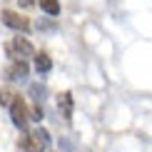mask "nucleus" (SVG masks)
<instances>
[{
    "instance_id": "nucleus-5",
    "label": "nucleus",
    "mask_w": 152,
    "mask_h": 152,
    "mask_svg": "<svg viewBox=\"0 0 152 152\" xmlns=\"http://www.w3.org/2000/svg\"><path fill=\"white\" fill-rule=\"evenodd\" d=\"M28 72H30V67H28V62L25 60H12V65L8 67V80H23V77H28Z\"/></svg>"
},
{
    "instance_id": "nucleus-8",
    "label": "nucleus",
    "mask_w": 152,
    "mask_h": 152,
    "mask_svg": "<svg viewBox=\"0 0 152 152\" xmlns=\"http://www.w3.org/2000/svg\"><path fill=\"white\" fill-rule=\"evenodd\" d=\"M30 95H33L35 105H42V100H45V87L35 82V85H30Z\"/></svg>"
},
{
    "instance_id": "nucleus-7",
    "label": "nucleus",
    "mask_w": 152,
    "mask_h": 152,
    "mask_svg": "<svg viewBox=\"0 0 152 152\" xmlns=\"http://www.w3.org/2000/svg\"><path fill=\"white\" fill-rule=\"evenodd\" d=\"M40 8H42V12H48V15H60V3L58 0H40Z\"/></svg>"
},
{
    "instance_id": "nucleus-1",
    "label": "nucleus",
    "mask_w": 152,
    "mask_h": 152,
    "mask_svg": "<svg viewBox=\"0 0 152 152\" xmlns=\"http://www.w3.org/2000/svg\"><path fill=\"white\" fill-rule=\"evenodd\" d=\"M48 145H50V132L42 130V127H37V130L30 132V135L23 137L20 147H23V152H42Z\"/></svg>"
},
{
    "instance_id": "nucleus-6",
    "label": "nucleus",
    "mask_w": 152,
    "mask_h": 152,
    "mask_svg": "<svg viewBox=\"0 0 152 152\" xmlns=\"http://www.w3.org/2000/svg\"><path fill=\"white\" fill-rule=\"evenodd\" d=\"M50 67H53V60H50V58H48L45 53H40V55L35 58V70H37V72L42 75V72H48Z\"/></svg>"
},
{
    "instance_id": "nucleus-9",
    "label": "nucleus",
    "mask_w": 152,
    "mask_h": 152,
    "mask_svg": "<svg viewBox=\"0 0 152 152\" xmlns=\"http://www.w3.org/2000/svg\"><path fill=\"white\" fill-rule=\"evenodd\" d=\"M15 97H18V95L12 92V90H0V105H5V107H10L12 102H15Z\"/></svg>"
},
{
    "instance_id": "nucleus-10",
    "label": "nucleus",
    "mask_w": 152,
    "mask_h": 152,
    "mask_svg": "<svg viewBox=\"0 0 152 152\" xmlns=\"http://www.w3.org/2000/svg\"><path fill=\"white\" fill-rule=\"evenodd\" d=\"M18 3H20V5H23V8H33V5L37 3V0H18Z\"/></svg>"
},
{
    "instance_id": "nucleus-2",
    "label": "nucleus",
    "mask_w": 152,
    "mask_h": 152,
    "mask_svg": "<svg viewBox=\"0 0 152 152\" xmlns=\"http://www.w3.org/2000/svg\"><path fill=\"white\" fill-rule=\"evenodd\" d=\"M8 53H10L12 60H25V58H30V55H35V48L30 45L25 37H15L8 45Z\"/></svg>"
},
{
    "instance_id": "nucleus-4",
    "label": "nucleus",
    "mask_w": 152,
    "mask_h": 152,
    "mask_svg": "<svg viewBox=\"0 0 152 152\" xmlns=\"http://www.w3.org/2000/svg\"><path fill=\"white\" fill-rule=\"evenodd\" d=\"M0 20H3V25H8V28H12V30H20V33H28L30 30V23L25 20L23 15L12 12V10H3L0 12Z\"/></svg>"
},
{
    "instance_id": "nucleus-3",
    "label": "nucleus",
    "mask_w": 152,
    "mask_h": 152,
    "mask_svg": "<svg viewBox=\"0 0 152 152\" xmlns=\"http://www.w3.org/2000/svg\"><path fill=\"white\" fill-rule=\"evenodd\" d=\"M10 117H12V125H15V127H20V130L28 127L30 112H28V107H25L23 97H15V102L10 105Z\"/></svg>"
}]
</instances>
